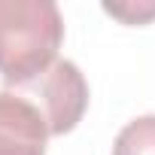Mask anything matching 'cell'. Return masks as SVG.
Instances as JSON below:
<instances>
[{
	"instance_id": "7a4b0ae2",
	"label": "cell",
	"mask_w": 155,
	"mask_h": 155,
	"mask_svg": "<svg viewBox=\"0 0 155 155\" xmlns=\"http://www.w3.org/2000/svg\"><path fill=\"white\" fill-rule=\"evenodd\" d=\"M9 91H15L18 97H25L28 104H34L40 110L52 137L73 131L88 107L85 76L79 73V67L73 61H64V58H58L40 76H34V79H28Z\"/></svg>"
},
{
	"instance_id": "277c9868",
	"label": "cell",
	"mask_w": 155,
	"mask_h": 155,
	"mask_svg": "<svg viewBox=\"0 0 155 155\" xmlns=\"http://www.w3.org/2000/svg\"><path fill=\"white\" fill-rule=\"evenodd\" d=\"M113 155H155V116L128 122L116 137Z\"/></svg>"
},
{
	"instance_id": "3957f363",
	"label": "cell",
	"mask_w": 155,
	"mask_h": 155,
	"mask_svg": "<svg viewBox=\"0 0 155 155\" xmlns=\"http://www.w3.org/2000/svg\"><path fill=\"white\" fill-rule=\"evenodd\" d=\"M49 125L34 104L15 91H0V155H46Z\"/></svg>"
},
{
	"instance_id": "6da1fadb",
	"label": "cell",
	"mask_w": 155,
	"mask_h": 155,
	"mask_svg": "<svg viewBox=\"0 0 155 155\" xmlns=\"http://www.w3.org/2000/svg\"><path fill=\"white\" fill-rule=\"evenodd\" d=\"M64 18L52 0H0V76L15 88L58 58Z\"/></svg>"
},
{
	"instance_id": "5b68a950",
	"label": "cell",
	"mask_w": 155,
	"mask_h": 155,
	"mask_svg": "<svg viewBox=\"0 0 155 155\" xmlns=\"http://www.w3.org/2000/svg\"><path fill=\"white\" fill-rule=\"evenodd\" d=\"M104 12L125 25H146L155 18V0H125V3H104Z\"/></svg>"
}]
</instances>
